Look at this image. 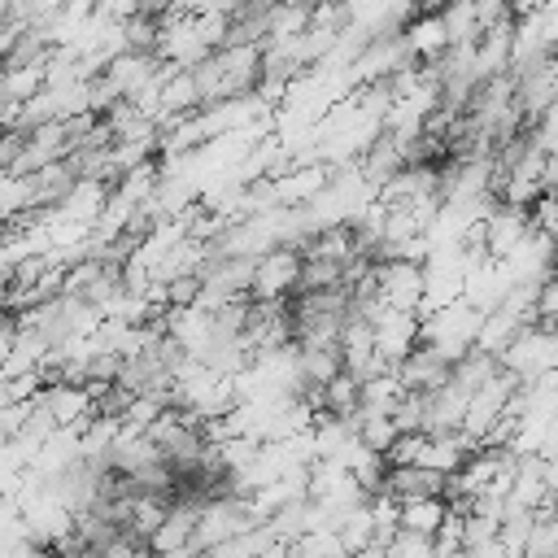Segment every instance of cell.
<instances>
[{
  "label": "cell",
  "mask_w": 558,
  "mask_h": 558,
  "mask_svg": "<svg viewBox=\"0 0 558 558\" xmlns=\"http://www.w3.org/2000/svg\"><path fill=\"white\" fill-rule=\"evenodd\" d=\"M371 279H375V301L379 305L418 314V301H423V262L379 257V262H371Z\"/></svg>",
  "instance_id": "cell-1"
},
{
  "label": "cell",
  "mask_w": 558,
  "mask_h": 558,
  "mask_svg": "<svg viewBox=\"0 0 558 558\" xmlns=\"http://www.w3.org/2000/svg\"><path fill=\"white\" fill-rule=\"evenodd\" d=\"M301 275V253L292 244H275L266 253L253 257V279H248V296L253 301H288Z\"/></svg>",
  "instance_id": "cell-2"
},
{
  "label": "cell",
  "mask_w": 558,
  "mask_h": 558,
  "mask_svg": "<svg viewBox=\"0 0 558 558\" xmlns=\"http://www.w3.org/2000/svg\"><path fill=\"white\" fill-rule=\"evenodd\" d=\"M497 362H501L506 371H514L523 384L536 379V375H545V371H554V331H541V327L523 323V327L510 336V344L497 353Z\"/></svg>",
  "instance_id": "cell-3"
},
{
  "label": "cell",
  "mask_w": 558,
  "mask_h": 558,
  "mask_svg": "<svg viewBox=\"0 0 558 558\" xmlns=\"http://www.w3.org/2000/svg\"><path fill=\"white\" fill-rule=\"evenodd\" d=\"M35 405H44V410L52 414L57 427H74V432H83L87 418L96 414L87 388H83V384H70V379H52V384H44V388L35 392Z\"/></svg>",
  "instance_id": "cell-4"
},
{
  "label": "cell",
  "mask_w": 558,
  "mask_h": 558,
  "mask_svg": "<svg viewBox=\"0 0 558 558\" xmlns=\"http://www.w3.org/2000/svg\"><path fill=\"white\" fill-rule=\"evenodd\" d=\"M392 375H397V384L410 388V392H436L440 384H449V362H445L436 349L414 344V349L392 366Z\"/></svg>",
  "instance_id": "cell-5"
},
{
  "label": "cell",
  "mask_w": 558,
  "mask_h": 558,
  "mask_svg": "<svg viewBox=\"0 0 558 558\" xmlns=\"http://www.w3.org/2000/svg\"><path fill=\"white\" fill-rule=\"evenodd\" d=\"M445 488V475L432 471V466H418V462H405V466H384V480L375 493H388L397 501H410V497H440Z\"/></svg>",
  "instance_id": "cell-6"
},
{
  "label": "cell",
  "mask_w": 558,
  "mask_h": 558,
  "mask_svg": "<svg viewBox=\"0 0 558 558\" xmlns=\"http://www.w3.org/2000/svg\"><path fill=\"white\" fill-rule=\"evenodd\" d=\"M484 222V253L488 257H506L523 235H527V214L519 205H497Z\"/></svg>",
  "instance_id": "cell-7"
},
{
  "label": "cell",
  "mask_w": 558,
  "mask_h": 558,
  "mask_svg": "<svg viewBox=\"0 0 558 558\" xmlns=\"http://www.w3.org/2000/svg\"><path fill=\"white\" fill-rule=\"evenodd\" d=\"M440 519H445V501H440V497H410V501H401V510H397V527L418 532V536H432Z\"/></svg>",
  "instance_id": "cell-8"
},
{
  "label": "cell",
  "mask_w": 558,
  "mask_h": 558,
  "mask_svg": "<svg viewBox=\"0 0 558 558\" xmlns=\"http://www.w3.org/2000/svg\"><path fill=\"white\" fill-rule=\"evenodd\" d=\"M340 275H344V262H331V257H301V275H296V288H292V292L340 288Z\"/></svg>",
  "instance_id": "cell-9"
},
{
  "label": "cell",
  "mask_w": 558,
  "mask_h": 558,
  "mask_svg": "<svg viewBox=\"0 0 558 558\" xmlns=\"http://www.w3.org/2000/svg\"><path fill=\"white\" fill-rule=\"evenodd\" d=\"M196 296H201V275L166 279V305H196Z\"/></svg>",
  "instance_id": "cell-10"
},
{
  "label": "cell",
  "mask_w": 558,
  "mask_h": 558,
  "mask_svg": "<svg viewBox=\"0 0 558 558\" xmlns=\"http://www.w3.org/2000/svg\"><path fill=\"white\" fill-rule=\"evenodd\" d=\"M144 9V0H96V17H109V22H126Z\"/></svg>",
  "instance_id": "cell-11"
},
{
  "label": "cell",
  "mask_w": 558,
  "mask_h": 558,
  "mask_svg": "<svg viewBox=\"0 0 558 558\" xmlns=\"http://www.w3.org/2000/svg\"><path fill=\"white\" fill-rule=\"evenodd\" d=\"M31 558H57V549H48V545H35V554Z\"/></svg>",
  "instance_id": "cell-12"
},
{
  "label": "cell",
  "mask_w": 558,
  "mask_h": 558,
  "mask_svg": "<svg viewBox=\"0 0 558 558\" xmlns=\"http://www.w3.org/2000/svg\"><path fill=\"white\" fill-rule=\"evenodd\" d=\"M436 558H471L466 549H453V554H436Z\"/></svg>",
  "instance_id": "cell-13"
},
{
  "label": "cell",
  "mask_w": 558,
  "mask_h": 558,
  "mask_svg": "<svg viewBox=\"0 0 558 558\" xmlns=\"http://www.w3.org/2000/svg\"><path fill=\"white\" fill-rule=\"evenodd\" d=\"M4 440H9V432H4V427H0V449H4Z\"/></svg>",
  "instance_id": "cell-14"
}]
</instances>
